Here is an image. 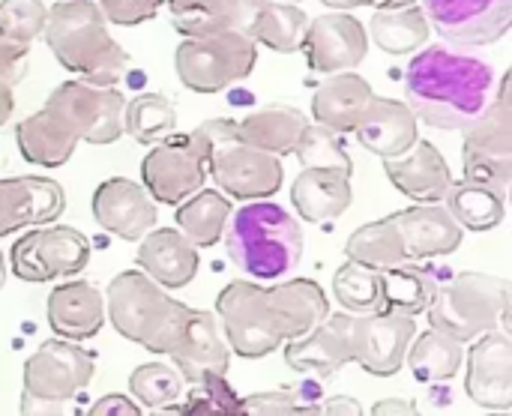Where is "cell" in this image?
<instances>
[{
    "instance_id": "1",
    "label": "cell",
    "mask_w": 512,
    "mask_h": 416,
    "mask_svg": "<svg viewBox=\"0 0 512 416\" xmlns=\"http://www.w3.org/2000/svg\"><path fill=\"white\" fill-rule=\"evenodd\" d=\"M495 99V69L441 45L417 51L405 69V105L432 129L462 132Z\"/></svg>"
},
{
    "instance_id": "2",
    "label": "cell",
    "mask_w": 512,
    "mask_h": 416,
    "mask_svg": "<svg viewBox=\"0 0 512 416\" xmlns=\"http://www.w3.org/2000/svg\"><path fill=\"white\" fill-rule=\"evenodd\" d=\"M57 63L84 81L114 87L129 69V54L111 36L108 18L93 0H63L48 9L42 30Z\"/></svg>"
},
{
    "instance_id": "3",
    "label": "cell",
    "mask_w": 512,
    "mask_h": 416,
    "mask_svg": "<svg viewBox=\"0 0 512 416\" xmlns=\"http://www.w3.org/2000/svg\"><path fill=\"white\" fill-rule=\"evenodd\" d=\"M228 258L255 279H279L303 258L300 222L273 201H255L228 216Z\"/></svg>"
},
{
    "instance_id": "4",
    "label": "cell",
    "mask_w": 512,
    "mask_h": 416,
    "mask_svg": "<svg viewBox=\"0 0 512 416\" xmlns=\"http://www.w3.org/2000/svg\"><path fill=\"white\" fill-rule=\"evenodd\" d=\"M186 312L189 306L174 300L144 270H123L108 285V318L114 330L153 354L174 348Z\"/></svg>"
},
{
    "instance_id": "5",
    "label": "cell",
    "mask_w": 512,
    "mask_h": 416,
    "mask_svg": "<svg viewBox=\"0 0 512 416\" xmlns=\"http://www.w3.org/2000/svg\"><path fill=\"white\" fill-rule=\"evenodd\" d=\"M510 294L512 285L501 276L459 273L447 285L435 288L426 315L435 330L459 342H471L501 324L510 333Z\"/></svg>"
},
{
    "instance_id": "6",
    "label": "cell",
    "mask_w": 512,
    "mask_h": 416,
    "mask_svg": "<svg viewBox=\"0 0 512 416\" xmlns=\"http://www.w3.org/2000/svg\"><path fill=\"white\" fill-rule=\"evenodd\" d=\"M198 132L210 144L207 174L225 195H234L237 201H258L279 192L285 177L282 159L240 138L237 120H207L198 126Z\"/></svg>"
},
{
    "instance_id": "7",
    "label": "cell",
    "mask_w": 512,
    "mask_h": 416,
    "mask_svg": "<svg viewBox=\"0 0 512 416\" xmlns=\"http://www.w3.org/2000/svg\"><path fill=\"white\" fill-rule=\"evenodd\" d=\"M255 39L243 33L186 36L174 51V69L180 81L195 93H219L246 78L258 60Z\"/></svg>"
},
{
    "instance_id": "8",
    "label": "cell",
    "mask_w": 512,
    "mask_h": 416,
    "mask_svg": "<svg viewBox=\"0 0 512 416\" xmlns=\"http://www.w3.org/2000/svg\"><path fill=\"white\" fill-rule=\"evenodd\" d=\"M216 318L234 354L261 360L285 339L270 291L252 282H231L216 297Z\"/></svg>"
},
{
    "instance_id": "9",
    "label": "cell",
    "mask_w": 512,
    "mask_h": 416,
    "mask_svg": "<svg viewBox=\"0 0 512 416\" xmlns=\"http://www.w3.org/2000/svg\"><path fill=\"white\" fill-rule=\"evenodd\" d=\"M207 165H210V144L198 129L165 135L144 156L141 180L153 201L177 207L180 201H186L192 192L204 186Z\"/></svg>"
},
{
    "instance_id": "10",
    "label": "cell",
    "mask_w": 512,
    "mask_h": 416,
    "mask_svg": "<svg viewBox=\"0 0 512 416\" xmlns=\"http://www.w3.org/2000/svg\"><path fill=\"white\" fill-rule=\"evenodd\" d=\"M507 78L495 93L492 105L468 126L465 132V180L483 183L501 195H507L512 180V108L507 93Z\"/></svg>"
},
{
    "instance_id": "11",
    "label": "cell",
    "mask_w": 512,
    "mask_h": 416,
    "mask_svg": "<svg viewBox=\"0 0 512 416\" xmlns=\"http://www.w3.org/2000/svg\"><path fill=\"white\" fill-rule=\"evenodd\" d=\"M45 108L57 114L78 135V141L114 144L123 135L126 99L114 87L93 84L84 78L63 81L48 93Z\"/></svg>"
},
{
    "instance_id": "12",
    "label": "cell",
    "mask_w": 512,
    "mask_h": 416,
    "mask_svg": "<svg viewBox=\"0 0 512 416\" xmlns=\"http://www.w3.org/2000/svg\"><path fill=\"white\" fill-rule=\"evenodd\" d=\"M90 261V240L69 228V225H51L24 234L12 252H9V270L21 282H51L57 276H75Z\"/></svg>"
},
{
    "instance_id": "13",
    "label": "cell",
    "mask_w": 512,
    "mask_h": 416,
    "mask_svg": "<svg viewBox=\"0 0 512 416\" xmlns=\"http://www.w3.org/2000/svg\"><path fill=\"white\" fill-rule=\"evenodd\" d=\"M93 369V354L81 345L60 336L48 339L24 363V393L39 402L66 405L93 381Z\"/></svg>"
},
{
    "instance_id": "14",
    "label": "cell",
    "mask_w": 512,
    "mask_h": 416,
    "mask_svg": "<svg viewBox=\"0 0 512 416\" xmlns=\"http://www.w3.org/2000/svg\"><path fill=\"white\" fill-rule=\"evenodd\" d=\"M414 336H417V324L411 315H396V312L354 315L351 318L354 363H360L375 378H390L405 366V354Z\"/></svg>"
},
{
    "instance_id": "15",
    "label": "cell",
    "mask_w": 512,
    "mask_h": 416,
    "mask_svg": "<svg viewBox=\"0 0 512 416\" xmlns=\"http://www.w3.org/2000/svg\"><path fill=\"white\" fill-rule=\"evenodd\" d=\"M423 12L456 45H492L512 24V0H423Z\"/></svg>"
},
{
    "instance_id": "16",
    "label": "cell",
    "mask_w": 512,
    "mask_h": 416,
    "mask_svg": "<svg viewBox=\"0 0 512 416\" xmlns=\"http://www.w3.org/2000/svg\"><path fill=\"white\" fill-rule=\"evenodd\" d=\"M300 51L306 54V63L321 75L348 72L366 60L369 33L354 15L327 12L309 21Z\"/></svg>"
},
{
    "instance_id": "17",
    "label": "cell",
    "mask_w": 512,
    "mask_h": 416,
    "mask_svg": "<svg viewBox=\"0 0 512 416\" xmlns=\"http://www.w3.org/2000/svg\"><path fill=\"white\" fill-rule=\"evenodd\" d=\"M465 390L474 405L489 411L512 408V342L507 330H486L468 351Z\"/></svg>"
},
{
    "instance_id": "18",
    "label": "cell",
    "mask_w": 512,
    "mask_h": 416,
    "mask_svg": "<svg viewBox=\"0 0 512 416\" xmlns=\"http://www.w3.org/2000/svg\"><path fill=\"white\" fill-rule=\"evenodd\" d=\"M171 363L180 369L186 384L201 381L204 375H228L231 366V345L219 327L216 312L189 309L183 330L168 351Z\"/></svg>"
},
{
    "instance_id": "19",
    "label": "cell",
    "mask_w": 512,
    "mask_h": 416,
    "mask_svg": "<svg viewBox=\"0 0 512 416\" xmlns=\"http://www.w3.org/2000/svg\"><path fill=\"white\" fill-rule=\"evenodd\" d=\"M93 219L120 240H141L156 225L159 210L141 183L129 177H111L93 192Z\"/></svg>"
},
{
    "instance_id": "20",
    "label": "cell",
    "mask_w": 512,
    "mask_h": 416,
    "mask_svg": "<svg viewBox=\"0 0 512 416\" xmlns=\"http://www.w3.org/2000/svg\"><path fill=\"white\" fill-rule=\"evenodd\" d=\"M351 312L345 315H327L321 324H315L306 336L291 339L285 348L288 369L309 375V378H330L348 363H354L351 351Z\"/></svg>"
},
{
    "instance_id": "21",
    "label": "cell",
    "mask_w": 512,
    "mask_h": 416,
    "mask_svg": "<svg viewBox=\"0 0 512 416\" xmlns=\"http://www.w3.org/2000/svg\"><path fill=\"white\" fill-rule=\"evenodd\" d=\"M66 207L63 186L48 177H9L0 180V237L30 225L60 219Z\"/></svg>"
},
{
    "instance_id": "22",
    "label": "cell",
    "mask_w": 512,
    "mask_h": 416,
    "mask_svg": "<svg viewBox=\"0 0 512 416\" xmlns=\"http://www.w3.org/2000/svg\"><path fill=\"white\" fill-rule=\"evenodd\" d=\"M384 171L390 183L417 204L444 201V192L453 183L450 165L441 156V150L432 141H420V138L405 153L384 159Z\"/></svg>"
},
{
    "instance_id": "23",
    "label": "cell",
    "mask_w": 512,
    "mask_h": 416,
    "mask_svg": "<svg viewBox=\"0 0 512 416\" xmlns=\"http://www.w3.org/2000/svg\"><path fill=\"white\" fill-rule=\"evenodd\" d=\"M393 222L402 234V243L411 261L450 255L462 246V225L453 219V213L441 201L414 204L396 213Z\"/></svg>"
},
{
    "instance_id": "24",
    "label": "cell",
    "mask_w": 512,
    "mask_h": 416,
    "mask_svg": "<svg viewBox=\"0 0 512 416\" xmlns=\"http://www.w3.org/2000/svg\"><path fill=\"white\" fill-rule=\"evenodd\" d=\"M354 135L360 147H366L369 153H378L381 159H390V156L405 153L417 141V117L399 99L372 96L354 126Z\"/></svg>"
},
{
    "instance_id": "25",
    "label": "cell",
    "mask_w": 512,
    "mask_h": 416,
    "mask_svg": "<svg viewBox=\"0 0 512 416\" xmlns=\"http://www.w3.org/2000/svg\"><path fill=\"white\" fill-rule=\"evenodd\" d=\"M138 267L168 291L186 288L198 273V249L177 228H150L138 246Z\"/></svg>"
},
{
    "instance_id": "26",
    "label": "cell",
    "mask_w": 512,
    "mask_h": 416,
    "mask_svg": "<svg viewBox=\"0 0 512 416\" xmlns=\"http://www.w3.org/2000/svg\"><path fill=\"white\" fill-rule=\"evenodd\" d=\"M48 324L60 339H93L105 324L102 291L90 282H66L48 294Z\"/></svg>"
},
{
    "instance_id": "27",
    "label": "cell",
    "mask_w": 512,
    "mask_h": 416,
    "mask_svg": "<svg viewBox=\"0 0 512 416\" xmlns=\"http://www.w3.org/2000/svg\"><path fill=\"white\" fill-rule=\"evenodd\" d=\"M372 87L366 78L348 72H333L330 78H324L312 96V114L321 126L333 129V132H354L360 114L366 111L369 99H372Z\"/></svg>"
},
{
    "instance_id": "28",
    "label": "cell",
    "mask_w": 512,
    "mask_h": 416,
    "mask_svg": "<svg viewBox=\"0 0 512 416\" xmlns=\"http://www.w3.org/2000/svg\"><path fill=\"white\" fill-rule=\"evenodd\" d=\"M267 0H207L189 12L171 15L177 33L183 36H216V33H243L255 39V24Z\"/></svg>"
},
{
    "instance_id": "29",
    "label": "cell",
    "mask_w": 512,
    "mask_h": 416,
    "mask_svg": "<svg viewBox=\"0 0 512 416\" xmlns=\"http://www.w3.org/2000/svg\"><path fill=\"white\" fill-rule=\"evenodd\" d=\"M351 198V177L342 171L306 168L291 186V201L306 222H330L342 216L351 207Z\"/></svg>"
},
{
    "instance_id": "30",
    "label": "cell",
    "mask_w": 512,
    "mask_h": 416,
    "mask_svg": "<svg viewBox=\"0 0 512 416\" xmlns=\"http://www.w3.org/2000/svg\"><path fill=\"white\" fill-rule=\"evenodd\" d=\"M237 129H240V138H246L249 144L282 159V156L294 153V147L306 129V114L294 105L270 102V105L249 111L243 120H237Z\"/></svg>"
},
{
    "instance_id": "31",
    "label": "cell",
    "mask_w": 512,
    "mask_h": 416,
    "mask_svg": "<svg viewBox=\"0 0 512 416\" xmlns=\"http://www.w3.org/2000/svg\"><path fill=\"white\" fill-rule=\"evenodd\" d=\"M15 141H18L21 156L30 165H42V168L63 165L78 147V135L48 108L24 117L15 126Z\"/></svg>"
},
{
    "instance_id": "32",
    "label": "cell",
    "mask_w": 512,
    "mask_h": 416,
    "mask_svg": "<svg viewBox=\"0 0 512 416\" xmlns=\"http://www.w3.org/2000/svg\"><path fill=\"white\" fill-rule=\"evenodd\" d=\"M270 300L276 306V315L282 321L285 339L306 336L315 324H321L330 315L327 294L312 279H291L270 291Z\"/></svg>"
},
{
    "instance_id": "33",
    "label": "cell",
    "mask_w": 512,
    "mask_h": 416,
    "mask_svg": "<svg viewBox=\"0 0 512 416\" xmlns=\"http://www.w3.org/2000/svg\"><path fill=\"white\" fill-rule=\"evenodd\" d=\"M438 279L417 261H402L396 267L381 270V312L396 315H420L429 309L435 297Z\"/></svg>"
},
{
    "instance_id": "34",
    "label": "cell",
    "mask_w": 512,
    "mask_h": 416,
    "mask_svg": "<svg viewBox=\"0 0 512 416\" xmlns=\"http://www.w3.org/2000/svg\"><path fill=\"white\" fill-rule=\"evenodd\" d=\"M231 204L219 189H198L177 207V231L195 246L210 249L222 240V231L228 225Z\"/></svg>"
},
{
    "instance_id": "35",
    "label": "cell",
    "mask_w": 512,
    "mask_h": 416,
    "mask_svg": "<svg viewBox=\"0 0 512 416\" xmlns=\"http://www.w3.org/2000/svg\"><path fill=\"white\" fill-rule=\"evenodd\" d=\"M429 30V18L417 3L378 9L369 21V36L387 54H417L426 45Z\"/></svg>"
},
{
    "instance_id": "36",
    "label": "cell",
    "mask_w": 512,
    "mask_h": 416,
    "mask_svg": "<svg viewBox=\"0 0 512 416\" xmlns=\"http://www.w3.org/2000/svg\"><path fill=\"white\" fill-rule=\"evenodd\" d=\"M507 195L483 186V183H474V180H459V183H450L447 192H444V207L453 213V219L468 228V231H492L504 222V213H507V204H504Z\"/></svg>"
},
{
    "instance_id": "37",
    "label": "cell",
    "mask_w": 512,
    "mask_h": 416,
    "mask_svg": "<svg viewBox=\"0 0 512 416\" xmlns=\"http://www.w3.org/2000/svg\"><path fill=\"white\" fill-rule=\"evenodd\" d=\"M405 363L411 366L417 381L438 384V381H450V378L459 375V369L465 363V351H462L459 339H453V336L432 327L429 333L411 339Z\"/></svg>"
},
{
    "instance_id": "38",
    "label": "cell",
    "mask_w": 512,
    "mask_h": 416,
    "mask_svg": "<svg viewBox=\"0 0 512 416\" xmlns=\"http://www.w3.org/2000/svg\"><path fill=\"white\" fill-rule=\"evenodd\" d=\"M345 258L354 264L372 267V270H387V267H396L402 261H411L393 216L357 228L345 243Z\"/></svg>"
},
{
    "instance_id": "39",
    "label": "cell",
    "mask_w": 512,
    "mask_h": 416,
    "mask_svg": "<svg viewBox=\"0 0 512 416\" xmlns=\"http://www.w3.org/2000/svg\"><path fill=\"white\" fill-rule=\"evenodd\" d=\"M177 126V108L162 93H141L126 102L123 111V132H129L138 144H156L171 135Z\"/></svg>"
},
{
    "instance_id": "40",
    "label": "cell",
    "mask_w": 512,
    "mask_h": 416,
    "mask_svg": "<svg viewBox=\"0 0 512 416\" xmlns=\"http://www.w3.org/2000/svg\"><path fill=\"white\" fill-rule=\"evenodd\" d=\"M306 27H309V15L300 6L267 0L258 24H255V42H261L279 54H291V51H300Z\"/></svg>"
},
{
    "instance_id": "41",
    "label": "cell",
    "mask_w": 512,
    "mask_h": 416,
    "mask_svg": "<svg viewBox=\"0 0 512 416\" xmlns=\"http://www.w3.org/2000/svg\"><path fill=\"white\" fill-rule=\"evenodd\" d=\"M129 393L150 411L171 408L186 393V378L177 366L168 363H144L129 375Z\"/></svg>"
},
{
    "instance_id": "42",
    "label": "cell",
    "mask_w": 512,
    "mask_h": 416,
    "mask_svg": "<svg viewBox=\"0 0 512 416\" xmlns=\"http://www.w3.org/2000/svg\"><path fill=\"white\" fill-rule=\"evenodd\" d=\"M333 294L339 306L351 315L381 312V270L345 261L333 276Z\"/></svg>"
},
{
    "instance_id": "43",
    "label": "cell",
    "mask_w": 512,
    "mask_h": 416,
    "mask_svg": "<svg viewBox=\"0 0 512 416\" xmlns=\"http://www.w3.org/2000/svg\"><path fill=\"white\" fill-rule=\"evenodd\" d=\"M294 153L300 156L303 168H324V171H342L351 177V156L345 144L339 141V132L321 126V123H306Z\"/></svg>"
},
{
    "instance_id": "44",
    "label": "cell",
    "mask_w": 512,
    "mask_h": 416,
    "mask_svg": "<svg viewBox=\"0 0 512 416\" xmlns=\"http://www.w3.org/2000/svg\"><path fill=\"white\" fill-rule=\"evenodd\" d=\"M48 9L39 0H0V36L30 45L45 30Z\"/></svg>"
},
{
    "instance_id": "45",
    "label": "cell",
    "mask_w": 512,
    "mask_h": 416,
    "mask_svg": "<svg viewBox=\"0 0 512 416\" xmlns=\"http://www.w3.org/2000/svg\"><path fill=\"white\" fill-rule=\"evenodd\" d=\"M180 414H243V408L225 375H204L189 390Z\"/></svg>"
},
{
    "instance_id": "46",
    "label": "cell",
    "mask_w": 512,
    "mask_h": 416,
    "mask_svg": "<svg viewBox=\"0 0 512 416\" xmlns=\"http://www.w3.org/2000/svg\"><path fill=\"white\" fill-rule=\"evenodd\" d=\"M243 414L282 416V414H321V405H315L312 396H303L300 390H270L255 393L246 402H240Z\"/></svg>"
},
{
    "instance_id": "47",
    "label": "cell",
    "mask_w": 512,
    "mask_h": 416,
    "mask_svg": "<svg viewBox=\"0 0 512 416\" xmlns=\"http://www.w3.org/2000/svg\"><path fill=\"white\" fill-rule=\"evenodd\" d=\"M102 15L111 21V24H120V27H132V24H144L156 15L159 3L162 0H96Z\"/></svg>"
},
{
    "instance_id": "48",
    "label": "cell",
    "mask_w": 512,
    "mask_h": 416,
    "mask_svg": "<svg viewBox=\"0 0 512 416\" xmlns=\"http://www.w3.org/2000/svg\"><path fill=\"white\" fill-rule=\"evenodd\" d=\"M27 75V45L0 36V84L15 87Z\"/></svg>"
},
{
    "instance_id": "49",
    "label": "cell",
    "mask_w": 512,
    "mask_h": 416,
    "mask_svg": "<svg viewBox=\"0 0 512 416\" xmlns=\"http://www.w3.org/2000/svg\"><path fill=\"white\" fill-rule=\"evenodd\" d=\"M87 414L93 416H138L141 414V408L129 399V396H105V399H99Z\"/></svg>"
},
{
    "instance_id": "50",
    "label": "cell",
    "mask_w": 512,
    "mask_h": 416,
    "mask_svg": "<svg viewBox=\"0 0 512 416\" xmlns=\"http://www.w3.org/2000/svg\"><path fill=\"white\" fill-rule=\"evenodd\" d=\"M327 6L339 9V12H348L354 6H375V9H396V6H408V3H417V0H324Z\"/></svg>"
},
{
    "instance_id": "51",
    "label": "cell",
    "mask_w": 512,
    "mask_h": 416,
    "mask_svg": "<svg viewBox=\"0 0 512 416\" xmlns=\"http://www.w3.org/2000/svg\"><path fill=\"white\" fill-rule=\"evenodd\" d=\"M321 414L357 416V414H363V408H360V402H357V399H348V396H336V399H327V402L321 405Z\"/></svg>"
},
{
    "instance_id": "52",
    "label": "cell",
    "mask_w": 512,
    "mask_h": 416,
    "mask_svg": "<svg viewBox=\"0 0 512 416\" xmlns=\"http://www.w3.org/2000/svg\"><path fill=\"white\" fill-rule=\"evenodd\" d=\"M66 405H51V402H39L27 393H21V414H63Z\"/></svg>"
},
{
    "instance_id": "53",
    "label": "cell",
    "mask_w": 512,
    "mask_h": 416,
    "mask_svg": "<svg viewBox=\"0 0 512 416\" xmlns=\"http://www.w3.org/2000/svg\"><path fill=\"white\" fill-rule=\"evenodd\" d=\"M375 416H387V414H417V405L408 402V399H387V402H378L372 408Z\"/></svg>"
},
{
    "instance_id": "54",
    "label": "cell",
    "mask_w": 512,
    "mask_h": 416,
    "mask_svg": "<svg viewBox=\"0 0 512 416\" xmlns=\"http://www.w3.org/2000/svg\"><path fill=\"white\" fill-rule=\"evenodd\" d=\"M12 111H15V99H12V87H6V84H0V126H3V123H9V117H12Z\"/></svg>"
},
{
    "instance_id": "55",
    "label": "cell",
    "mask_w": 512,
    "mask_h": 416,
    "mask_svg": "<svg viewBox=\"0 0 512 416\" xmlns=\"http://www.w3.org/2000/svg\"><path fill=\"white\" fill-rule=\"evenodd\" d=\"M201 3H207V0H168L171 15H177V12H189V9H195V6H201Z\"/></svg>"
},
{
    "instance_id": "56",
    "label": "cell",
    "mask_w": 512,
    "mask_h": 416,
    "mask_svg": "<svg viewBox=\"0 0 512 416\" xmlns=\"http://www.w3.org/2000/svg\"><path fill=\"white\" fill-rule=\"evenodd\" d=\"M3 282H6V261H3V252H0V288H3Z\"/></svg>"
},
{
    "instance_id": "57",
    "label": "cell",
    "mask_w": 512,
    "mask_h": 416,
    "mask_svg": "<svg viewBox=\"0 0 512 416\" xmlns=\"http://www.w3.org/2000/svg\"><path fill=\"white\" fill-rule=\"evenodd\" d=\"M279 3H297V0H279Z\"/></svg>"
}]
</instances>
